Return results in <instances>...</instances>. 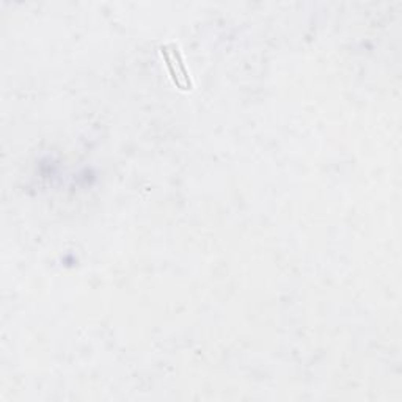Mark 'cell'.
I'll list each match as a JSON object with an SVG mask.
<instances>
[{
  "mask_svg": "<svg viewBox=\"0 0 402 402\" xmlns=\"http://www.w3.org/2000/svg\"><path fill=\"white\" fill-rule=\"evenodd\" d=\"M160 54H162L164 58H165V63H167V66H168V69H170V76H171V80L174 82V85H176L178 88H181V90H186L184 84L179 80V76H178V72H176V69H174V66H173V62H171L170 54H168V47H167V46H160Z\"/></svg>",
  "mask_w": 402,
  "mask_h": 402,
  "instance_id": "2",
  "label": "cell"
},
{
  "mask_svg": "<svg viewBox=\"0 0 402 402\" xmlns=\"http://www.w3.org/2000/svg\"><path fill=\"white\" fill-rule=\"evenodd\" d=\"M170 47H171L173 58L176 60V63H178V66H179V71H181V74H183V79H184V87H186V90H192V80H190V76H189V72H187V69H186V66H184L183 57H181V52H179L178 46H176L174 43H171V44H170Z\"/></svg>",
  "mask_w": 402,
  "mask_h": 402,
  "instance_id": "1",
  "label": "cell"
}]
</instances>
